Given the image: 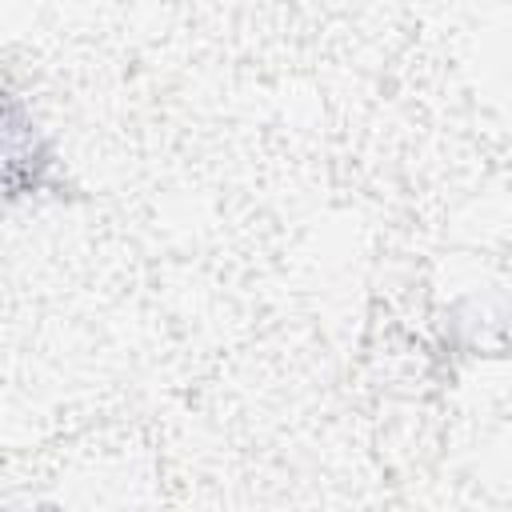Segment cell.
<instances>
[{
	"mask_svg": "<svg viewBox=\"0 0 512 512\" xmlns=\"http://www.w3.org/2000/svg\"><path fill=\"white\" fill-rule=\"evenodd\" d=\"M52 152L36 132L24 100L0 76V196H28L48 184Z\"/></svg>",
	"mask_w": 512,
	"mask_h": 512,
	"instance_id": "cell-1",
	"label": "cell"
}]
</instances>
